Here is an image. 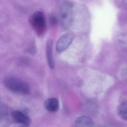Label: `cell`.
I'll use <instances>...</instances> for the list:
<instances>
[{
    "label": "cell",
    "instance_id": "6da1fadb",
    "mask_svg": "<svg viewBox=\"0 0 127 127\" xmlns=\"http://www.w3.org/2000/svg\"><path fill=\"white\" fill-rule=\"evenodd\" d=\"M5 86L9 90L19 95H27L30 94V87L25 82L15 77H9L4 80Z\"/></svg>",
    "mask_w": 127,
    "mask_h": 127
},
{
    "label": "cell",
    "instance_id": "7a4b0ae2",
    "mask_svg": "<svg viewBox=\"0 0 127 127\" xmlns=\"http://www.w3.org/2000/svg\"><path fill=\"white\" fill-rule=\"evenodd\" d=\"M74 13L72 5L69 2L63 3L60 8V19L63 27L68 28L71 26L73 20Z\"/></svg>",
    "mask_w": 127,
    "mask_h": 127
},
{
    "label": "cell",
    "instance_id": "3957f363",
    "mask_svg": "<svg viewBox=\"0 0 127 127\" xmlns=\"http://www.w3.org/2000/svg\"><path fill=\"white\" fill-rule=\"evenodd\" d=\"M30 21L31 26L38 35H42L44 32L45 28V20L42 12H36Z\"/></svg>",
    "mask_w": 127,
    "mask_h": 127
},
{
    "label": "cell",
    "instance_id": "277c9868",
    "mask_svg": "<svg viewBox=\"0 0 127 127\" xmlns=\"http://www.w3.org/2000/svg\"><path fill=\"white\" fill-rule=\"evenodd\" d=\"M74 37V35L72 33H67L61 36L56 45L57 52L61 53L66 50L71 44Z\"/></svg>",
    "mask_w": 127,
    "mask_h": 127
},
{
    "label": "cell",
    "instance_id": "5b68a950",
    "mask_svg": "<svg viewBox=\"0 0 127 127\" xmlns=\"http://www.w3.org/2000/svg\"><path fill=\"white\" fill-rule=\"evenodd\" d=\"M12 116L15 121L24 127H28L31 124L30 119L21 111L16 110L13 112Z\"/></svg>",
    "mask_w": 127,
    "mask_h": 127
},
{
    "label": "cell",
    "instance_id": "8992f818",
    "mask_svg": "<svg viewBox=\"0 0 127 127\" xmlns=\"http://www.w3.org/2000/svg\"><path fill=\"white\" fill-rule=\"evenodd\" d=\"M53 47V41L51 39L48 40L46 43V58L47 62L49 67L53 69L54 67V62L52 53Z\"/></svg>",
    "mask_w": 127,
    "mask_h": 127
},
{
    "label": "cell",
    "instance_id": "52a82bcc",
    "mask_svg": "<svg viewBox=\"0 0 127 127\" xmlns=\"http://www.w3.org/2000/svg\"><path fill=\"white\" fill-rule=\"evenodd\" d=\"M44 106L47 111L54 112L59 110V104L57 99L51 98L47 99L45 101Z\"/></svg>",
    "mask_w": 127,
    "mask_h": 127
},
{
    "label": "cell",
    "instance_id": "ba28073f",
    "mask_svg": "<svg viewBox=\"0 0 127 127\" xmlns=\"http://www.w3.org/2000/svg\"><path fill=\"white\" fill-rule=\"evenodd\" d=\"M76 127H95L94 122L89 117L86 116H80L76 119Z\"/></svg>",
    "mask_w": 127,
    "mask_h": 127
},
{
    "label": "cell",
    "instance_id": "9c48e42d",
    "mask_svg": "<svg viewBox=\"0 0 127 127\" xmlns=\"http://www.w3.org/2000/svg\"><path fill=\"white\" fill-rule=\"evenodd\" d=\"M117 113L119 117L123 120L127 121V103L124 101L118 107Z\"/></svg>",
    "mask_w": 127,
    "mask_h": 127
},
{
    "label": "cell",
    "instance_id": "30bf717a",
    "mask_svg": "<svg viewBox=\"0 0 127 127\" xmlns=\"http://www.w3.org/2000/svg\"><path fill=\"white\" fill-rule=\"evenodd\" d=\"M7 108L6 104L0 103V122L6 119L7 115Z\"/></svg>",
    "mask_w": 127,
    "mask_h": 127
},
{
    "label": "cell",
    "instance_id": "8fae6325",
    "mask_svg": "<svg viewBox=\"0 0 127 127\" xmlns=\"http://www.w3.org/2000/svg\"><path fill=\"white\" fill-rule=\"evenodd\" d=\"M50 21L52 24H55L56 23L57 20L56 17L54 16H51L50 17Z\"/></svg>",
    "mask_w": 127,
    "mask_h": 127
},
{
    "label": "cell",
    "instance_id": "7c38bea8",
    "mask_svg": "<svg viewBox=\"0 0 127 127\" xmlns=\"http://www.w3.org/2000/svg\"><path fill=\"white\" fill-rule=\"evenodd\" d=\"M24 127V126H22V127Z\"/></svg>",
    "mask_w": 127,
    "mask_h": 127
},
{
    "label": "cell",
    "instance_id": "4fadbf2b",
    "mask_svg": "<svg viewBox=\"0 0 127 127\" xmlns=\"http://www.w3.org/2000/svg\"></svg>",
    "mask_w": 127,
    "mask_h": 127
}]
</instances>
